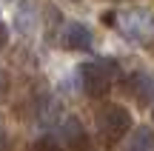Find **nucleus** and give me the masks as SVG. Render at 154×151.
Masks as SVG:
<instances>
[{"instance_id":"f257e3e1","label":"nucleus","mask_w":154,"mask_h":151,"mask_svg":"<svg viewBox=\"0 0 154 151\" xmlns=\"http://www.w3.org/2000/svg\"><path fill=\"white\" fill-rule=\"evenodd\" d=\"M94 125H97V134L106 146L123 143L134 131L131 111L126 106H120V103H100L97 111H94Z\"/></svg>"},{"instance_id":"f03ea898","label":"nucleus","mask_w":154,"mask_h":151,"mask_svg":"<svg viewBox=\"0 0 154 151\" xmlns=\"http://www.w3.org/2000/svg\"><path fill=\"white\" fill-rule=\"evenodd\" d=\"M77 80L86 97H106L111 91V86L117 83V60L109 57H97V60H86L77 66Z\"/></svg>"},{"instance_id":"7ed1b4c3","label":"nucleus","mask_w":154,"mask_h":151,"mask_svg":"<svg viewBox=\"0 0 154 151\" xmlns=\"http://www.w3.org/2000/svg\"><path fill=\"white\" fill-rule=\"evenodd\" d=\"M117 29L131 43L151 46L154 43V9H149V6H128V9L117 11Z\"/></svg>"},{"instance_id":"20e7f679","label":"nucleus","mask_w":154,"mask_h":151,"mask_svg":"<svg viewBox=\"0 0 154 151\" xmlns=\"http://www.w3.org/2000/svg\"><path fill=\"white\" fill-rule=\"evenodd\" d=\"M120 89L126 97H131L137 106H154V74L146 68H134L120 80Z\"/></svg>"},{"instance_id":"39448f33","label":"nucleus","mask_w":154,"mask_h":151,"mask_svg":"<svg viewBox=\"0 0 154 151\" xmlns=\"http://www.w3.org/2000/svg\"><path fill=\"white\" fill-rule=\"evenodd\" d=\"M60 43H63L66 51H91L94 37H91V29H88L86 23L72 20V23H66V29H63Z\"/></svg>"},{"instance_id":"423d86ee","label":"nucleus","mask_w":154,"mask_h":151,"mask_svg":"<svg viewBox=\"0 0 154 151\" xmlns=\"http://www.w3.org/2000/svg\"><path fill=\"white\" fill-rule=\"evenodd\" d=\"M34 114H37V123L40 125H60L63 120V106H60V100L57 97H51V94H40L37 97V103H34Z\"/></svg>"},{"instance_id":"0eeeda50","label":"nucleus","mask_w":154,"mask_h":151,"mask_svg":"<svg viewBox=\"0 0 154 151\" xmlns=\"http://www.w3.org/2000/svg\"><path fill=\"white\" fill-rule=\"evenodd\" d=\"M120 151H154V128L134 125V131L120 143Z\"/></svg>"},{"instance_id":"6e6552de","label":"nucleus","mask_w":154,"mask_h":151,"mask_svg":"<svg viewBox=\"0 0 154 151\" xmlns=\"http://www.w3.org/2000/svg\"><path fill=\"white\" fill-rule=\"evenodd\" d=\"M57 131H60L63 143H66V146L72 148V151L88 143V137H86V128H83V123H80L77 117H66L60 125H57Z\"/></svg>"},{"instance_id":"1a4fd4ad","label":"nucleus","mask_w":154,"mask_h":151,"mask_svg":"<svg viewBox=\"0 0 154 151\" xmlns=\"http://www.w3.org/2000/svg\"><path fill=\"white\" fill-rule=\"evenodd\" d=\"M40 23H43V37H46V43H51L54 40V34H57V29H60V23H63V14H60V9H57L54 3H40Z\"/></svg>"},{"instance_id":"9d476101","label":"nucleus","mask_w":154,"mask_h":151,"mask_svg":"<svg viewBox=\"0 0 154 151\" xmlns=\"http://www.w3.org/2000/svg\"><path fill=\"white\" fill-rule=\"evenodd\" d=\"M37 23H40V17L34 14V3L32 0H23V3L17 6V11H14V29L23 37H29V34L37 29Z\"/></svg>"},{"instance_id":"9b49d317","label":"nucleus","mask_w":154,"mask_h":151,"mask_svg":"<svg viewBox=\"0 0 154 151\" xmlns=\"http://www.w3.org/2000/svg\"><path fill=\"white\" fill-rule=\"evenodd\" d=\"M29 151H63L60 143L54 140V137H37V140L29 146Z\"/></svg>"},{"instance_id":"f8f14e48","label":"nucleus","mask_w":154,"mask_h":151,"mask_svg":"<svg viewBox=\"0 0 154 151\" xmlns=\"http://www.w3.org/2000/svg\"><path fill=\"white\" fill-rule=\"evenodd\" d=\"M11 97V74L6 68H0V106Z\"/></svg>"},{"instance_id":"ddd939ff","label":"nucleus","mask_w":154,"mask_h":151,"mask_svg":"<svg viewBox=\"0 0 154 151\" xmlns=\"http://www.w3.org/2000/svg\"><path fill=\"white\" fill-rule=\"evenodd\" d=\"M0 151H11V134H9V125L3 123V117H0Z\"/></svg>"},{"instance_id":"4468645a","label":"nucleus","mask_w":154,"mask_h":151,"mask_svg":"<svg viewBox=\"0 0 154 151\" xmlns=\"http://www.w3.org/2000/svg\"><path fill=\"white\" fill-rule=\"evenodd\" d=\"M6 46H9V29H6V23L0 20V51H3Z\"/></svg>"},{"instance_id":"2eb2a0df","label":"nucleus","mask_w":154,"mask_h":151,"mask_svg":"<svg viewBox=\"0 0 154 151\" xmlns=\"http://www.w3.org/2000/svg\"><path fill=\"white\" fill-rule=\"evenodd\" d=\"M74 151H100V148L91 146V143H86V146H80V148H74Z\"/></svg>"},{"instance_id":"dca6fc26","label":"nucleus","mask_w":154,"mask_h":151,"mask_svg":"<svg viewBox=\"0 0 154 151\" xmlns=\"http://www.w3.org/2000/svg\"><path fill=\"white\" fill-rule=\"evenodd\" d=\"M151 120H154V106H151Z\"/></svg>"},{"instance_id":"f3484780","label":"nucleus","mask_w":154,"mask_h":151,"mask_svg":"<svg viewBox=\"0 0 154 151\" xmlns=\"http://www.w3.org/2000/svg\"><path fill=\"white\" fill-rule=\"evenodd\" d=\"M3 3H14V0H3Z\"/></svg>"}]
</instances>
